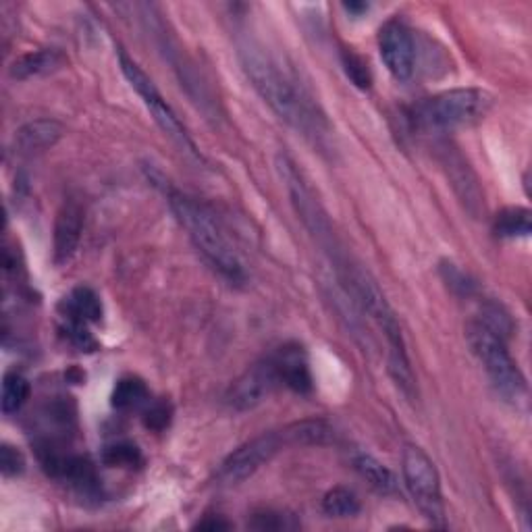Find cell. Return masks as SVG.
Returning a JSON list of instances; mask_svg holds the SVG:
<instances>
[{
    "mask_svg": "<svg viewBox=\"0 0 532 532\" xmlns=\"http://www.w3.org/2000/svg\"><path fill=\"white\" fill-rule=\"evenodd\" d=\"M239 61L260 98L287 125L296 127L304 136H321L327 121L316 111L298 77L273 57L269 48L254 40L239 44Z\"/></svg>",
    "mask_w": 532,
    "mask_h": 532,
    "instance_id": "obj_1",
    "label": "cell"
},
{
    "mask_svg": "<svg viewBox=\"0 0 532 532\" xmlns=\"http://www.w3.org/2000/svg\"><path fill=\"white\" fill-rule=\"evenodd\" d=\"M165 194L175 219L185 229V233H188V237L192 239V244L202 254V258L225 281H229L231 285H242L246 281L242 258H239V254L235 252L217 217L212 215L204 204H200L198 200L179 190L165 188Z\"/></svg>",
    "mask_w": 532,
    "mask_h": 532,
    "instance_id": "obj_2",
    "label": "cell"
},
{
    "mask_svg": "<svg viewBox=\"0 0 532 532\" xmlns=\"http://www.w3.org/2000/svg\"><path fill=\"white\" fill-rule=\"evenodd\" d=\"M493 96L478 88H456L424 100L414 109V123L427 131H454L487 117Z\"/></svg>",
    "mask_w": 532,
    "mask_h": 532,
    "instance_id": "obj_3",
    "label": "cell"
},
{
    "mask_svg": "<svg viewBox=\"0 0 532 532\" xmlns=\"http://www.w3.org/2000/svg\"><path fill=\"white\" fill-rule=\"evenodd\" d=\"M466 335L474 356L481 360L497 393L503 395L505 399H510V402H518V399L526 393V381L518 364L508 352L505 339L478 321H472L468 325Z\"/></svg>",
    "mask_w": 532,
    "mask_h": 532,
    "instance_id": "obj_4",
    "label": "cell"
},
{
    "mask_svg": "<svg viewBox=\"0 0 532 532\" xmlns=\"http://www.w3.org/2000/svg\"><path fill=\"white\" fill-rule=\"evenodd\" d=\"M277 169H279V175H281L285 188L289 192L291 204H294V208L298 212V219L304 223L308 233L316 239L318 246H321L329 254L331 262H335L345 252H341V248L337 244V237H335L333 225L329 221V215L325 212V208L321 206V202L314 198L312 190L308 188L306 181L298 173L296 165L291 163L285 154H281L277 158Z\"/></svg>",
    "mask_w": 532,
    "mask_h": 532,
    "instance_id": "obj_5",
    "label": "cell"
},
{
    "mask_svg": "<svg viewBox=\"0 0 532 532\" xmlns=\"http://www.w3.org/2000/svg\"><path fill=\"white\" fill-rule=\"evenodd\" d=\"M404 483L416 508L433 526H445V505L441 493V478L435 462L418 445H406L402 454Z\"/></svg>",
    "mask_w": 532,
    "mask_h": 532,
    "instance_id": "obj_6",
    "label": "cell"
},
{
    "mask_svg": "<svg viewBox=\"0 0 532 532\" xmlns=\"http://www.w3.org/2000/svg\"><path fill=\"white\" fill-rule=\"evenodd\" d=\"M119 65H121V71L129 82V86L136 90L138 96L144 100L146 109L152 113L156 125L161 127L181 150H185L194 158H200V152H198L194 140L190 138L188 129H185L183 123L179 121L177 113L171 109V104L163 98L161 92H158V88L154 86L152 79L144 73V69L136 61H133L123 48H119Z\"/></svg>",
    "mask_w": 532,
    "mask_h": 532,
    "instance_id": "obj_7",
    "label": "cell"
},
{
    "mask_svg": "<svg viewBox=\"0 0 532 532\" xmlns=\"http://www.w3.org/2000/svg\"><path fill=\"white\" fill-rule=\"evenodd\" d=\"M283 447H287V443L281 431L262 433L246 441L225 458V462L219 468V481L223 485H242L266 462H271Z\"/></svg>",
    "mask_w": 532,
    "mask_h": 532,
    "instance_id": "obj_8",
    "label": "cell"
},
{
    "mask_svg": "<svg viewBox=\"0 0 532 532\" xmlns=\"http://www.w3.org/2000/svg\"><path fill=\"white\" fill-rule=\"evenodd\" d=\"M277 387H281L273 356H264L256 364H252L242 377H237L229 391L227 404L237 412H248L260 406Z\"/></svg>",
    "mask_w": 532,
    "mask_h": 532,
    "instance_id": "obj_9",
    "label": "cell"
},
{
    "mask_svg": "<svg viewBox=\"0 0 532 532\" xmlns=\"http://www.w3.org/2000/svg\"><path fill=\"white\" fill-rule=\"evenodd\" d=\"M379 50L387 71L397 82H408L416 65V46L402 21H387L379 32Z\"/></svg>",
    "mask_w": 532,
    "mask_h": 532,
    "instance_id": "obj_10",
    "label": "cell"
},
{
    "mask_svg": "<svg viewBox=\"0 0 532 532\" xmlns=\"http://www.w3.org/2000/svg\"><path fill=\"white\" fill-rule=\"evenodd\" d=\"M271 356H273L277 375L283 387L300 395H306L312 391L314 387L312 372H310L308 356L300 343H285Z\"/></svg>",
    "mask_w": 532,
    "mask_h": 532,
    "instance_id": "obj_11",
    "label": "cell"
},
{
    "mask_svg": "<svg viewBox=\"0 0 532 532\" xmlns=\"http://www.w3.org/2000/svg\"><path fill=\"white\" fill-rule=\"evenodd\" d=\"M84 210L77 202L69 200L61 206L55 221V262L67 264L82 239Z\"/></svg>",
    "mask_w": 532,
    "mask_h": 532,
    "instance_id": "obj_12",
    "label": "cell"
},
{
    "mask_svg": "<svg viewBox=\"0 0 532 532\" xmlns=\"http://www.w3.org/2000/svg\"><path fill=\"white\" fill-rule=\"evenodd\" d=\"M63 138V125L55 119H36L15 131V150L25 156H38L55 148Z\"/></svg>",
    "mask_w": 532,
    "mask_h": 532,
    "instance_id": "obj_13",
    "label": "cell"
},
{
    "mask_svg": "<svg viewBox=\"0 0 532 532\" xmlns=\"http://www.w3.org/2000/svg\"><path fill=\"white\" fill-rule=\"evenodd\" d=\"M443 154H445L443 165L451 177V183H454L456 192L460 194V198L468 206V210L472 212V215H476V212L481 210V206H483V196H481V190H478V181H476L474 173L466 165L464 156L460 152H456V148L445 146Z\"/></svg>",
    "mask_w": 532,
    "mask_h": 532,
    "instance_id": "obj_14",
    "label": "cell"
},
{
    "mask_svg": "<svg viewBox=\"0 0 532 532\" xmlns=\"http://www.w3.org/2000/svg\"><path fill=\"white\" fill-rule=\"evenodd\" d=\"M61 312L67 323L94 325L102 321V302L100 296L90 287H75L63 300Z\"/></svg>",
    "mask_w": 532,
    "mask_h": 532,
    "instance_id": "obj_15",
    "label": "cell"
},
{
    "mask_svg": "<svg viewBox=\"0 0 532 532\" xmlns=\"http://www.w3.org/2000/svg\"><path fill=\"white\" fill-rule=\"evenodd\" d=\"M65 65V57L59 50L52 48H42V50H32L25 52V55L17 57L9 69L13 79H19V82H25V79H34L42 77L48 73H55Z\"/></svg>",
    "mask_w": 532,
    "mask_h": 532,
    "instance_id": "obj_16",
    "label": "cell"
},
{
    "mask_svg": "<svg viewBox=\"0 0 532 532\" xmlns=\"http://www.w3.org/2000/svg\"><path fill=\"white\" fill-rule=\"evenodd\" d=\"M354 468L358 470V474L364 478V481L379 491L381 495H395L399 489L397 483V476L385 466L381 464L377 458H372L368 454H358L354 458Z\"/></svg>",
    "mask_w": 532,
    "mask_h": 532,
    "instance_id": "obj_17",
    "label": "cell"
},
{
    "mask_svg": "<svg viewBox=\"0 0 532 532\" xmlns=\"http://www.w3.org/2000/svg\"><path fill=\"white\" fill-rule=\"evenodd\" d=\"M283 439L289 445H325L333 441L335 431L325 420H302L281 429Z\"/></svg>",
    "mask_w": 532,
    "mask_h": 532,
    "instance_id": "obj_18",
    "label": "cell"
},
{
    "mask_svg": "<svg viewBox=\"0 0 532 532\" xmlns=\"http://www.w3.org/2000/svg\"><path fill=\"white\" fill-rule=\"evenodd\" d=\"M111 404L119 412L140 410V408H146L150 404V391L142 379L123 377L117 381V385L113 389Z\"/></svg>",
    "mask_w": 532,
    "mask_h": 532,
    "instance_id": "obj_19",
    "label": "cell"
},
{
    "mask_svg": "<svg viewBox=\"0 0 532 532\" xmlns=\"http://www.w3.org/2000/svg\"><path fill=\"white\" fill-rule=\"evenodd\" d=\"M532 231V215L528 208L512 206L501 210L493 221V233L501 239L528 237Z\"/></svg>",
    "mask_w": 532,
    "mask_h": 532,
    "instance_id": "obj_20",
    "label": "cell"
},
{
    "mask_svg": "<svg viewBox=\"0 0 532 532\" xmlns=\"http://www.w3.org/2000/svg\"><path fill=\"white\" fill-rule=\"evenodd\" d=\"M30 397V383L21 372L11 370L3 379V395H0V408L7 416L17 414Z\"/></svg>",
    "mask_w": 532,
    "mask_h": 532,
    "instance_id": "obj_21",
    "label": "cell"
},
{
    "mask_svg": "<svg viewBox=\"0 0 532 532\" xmlns=\"http://www.w3.org/2000/svg\"><path fill=\"white\" fill-rule=\"evenodd\" d=\"M323 512L331 518H354L360 512V499L350 489L335 487L323 499Z\"/></svg>",
    "mask_w": 532,
    "mask_h": 532,
    "instance_id": "obj_22",
    "label": "cell"
},
{
    "mask_svg": "<svg viewBox=\"0 0 532 532\" xmlns=\"http://www.w3.org/2000/svg\"><path fill=\"white\" fill-rule=\"evenodd\" d=\"M102 462L106 466H113V468H138L142 466L144 458H142V451L138 449V445L127 443V441H119L113 445H106L104 447V454H102Z\"/></svg>",
    "mask_w": 532,
    "mask_h": 532,
    "instance_id": "obj_23",
    "label": "cell"
},
{
    "mask_svg": "<svg viewBox=\"0 0 532 532\" xmlns=\"http://www.w3.org/2000/svg\"><path fill=\"white\" fill-rule=\"evenodd\" d=\"M341 61H343V69H345V75L350 77V82L360 88V90H368L372 86V73H370V67L368 63L356 55L354 50H343L341 55Z\"/></svg>",
    "mask_w": 532,
    "mask_h": 532,
    "instance_id": "obj_24",
    "label": "cell"
},
{
    "mask_svg": "<svg viewBox=\"0 0 532 532\" xmlns=\"http://www.w3.org/2000/svg\"><path fill=\"white\" fill-rule=\"evenodd\" d=\"M248 526L254 530H296L300 528V522L296 520V516H291V514L264 510V512H256L252 520L248 522Z\"/></svg>",
    "mask_w": 532,
    "mask_h": 532,
    "instance_id": "obj_25",
    "label": "cell"
},
{
    "mask_svg": "<svg viewBox=\"0 0 532 532\" xmlns=\"http://www.w3.org/2000/svg\"><path fill=\"white\" fill-rule=\"evenodd\" d=\"M441 275L445 279V283L456 291L458 296H472L474 289H476V283L464 273L460 271L456 264L451 262H441Z\"/></svg>",
    "mask_w": 532,
    "mask_h": 532,
    "instance_id": "obj_26",
    "label": "cell"
},
{
    "mask_svg": "<svg viewBox=\"0 0 532 532\" xmlns=\"http://www.w3.org/2000/svg\"><path fill=\"white\" fill-rule=\"evenodd\" d=\"M144 427L150 431H165L171 422V408L165 402H152L144 408Z\"/></svg>",
    "mask_w": 532,
    "mask_h": 532,
    "instance_id": "obj_27",
    "label": "cell"
},
{
    "mask_svg": "<svg viewBox=\"0 0 532 532\" xmlns=\"http://www.w3.org/2000/svg\"><path fill=\"white\" fill-rule=\"evenodd\" d=\"M25 470V458L21 451L9 443H3L0 447V472L5 478L19 476Z\"/></svg>",
    "mask_w": 532,
    "mask_h": 532,
    "instance_id": "obj_28",
    "label": "cell"
},
{
    "mask_svg": "<svg viewBox=\"0 0 532 532\" xmlns=\"http://www.w3.org/2000/svg\"><path fill=\"white\" fill-rule=\"evenodd\" d=\"M196 528H200V530H229L231 524H229L227 520H223V518L208 516V518L200 520V522L196 524Z\"/></svg>",
    "mask_w": 532,
    "mask_h": 532,
    "instance_id": "obj_29",
    "label": "cell"
},
{
    "mask_svg": "<svg viewBox=\"0 0 532 532\" xmlns=\"http://www.w3.org/2000/svg\"><path fill=\"white\" fill-rule=\"evenodd\" d=\"M343 7H345V11H350L354 15H360V13L368 11V5H364V3H345Z\"/></svg>",
    "mask_w": 532,
    "mask_h": 532,
    "instance_id": "obj_30",
    "label": "cell"
}]
</instances>
